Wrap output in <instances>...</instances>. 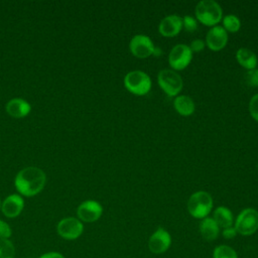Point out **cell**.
Wrapping results in <instances>:
<instances>
[{
    "label": "cell",
    "instance_id": "6da1fadb",
    "mask_svg": "<svg viewBox=\"0 0 258 258\" xmlns=\"http://www.w3.org/2000/svg\"><path fill=\"white\" fill-rule=\"evenodd\" d=\"M46 181L45 173L35 166L21 169L15 176L14 184L19 194L24 197H33L39 194Z\"/></svg>",
    "mask_w": 258,
    "mask_h": 258
},
{
    "label": "cell",
    "instance_id": "7a4b0ae2",
    "mask_svg": "<svg viewBox=\"0 0 258 258\" xmlns=\"http://www.w3.org/2000/svg\"><path fill=\"white\" fill-rule=\"evenodd\" d=\"M195 14L203 24L215 26L221 21L223 10L220 4L214 0H202L197 4Z\"/></svg>",
    "mask_w": 258,
    "mask_h": 258
},
{
    "label": "cell",
    "instance_id": "3957f363",
    "mask_svg": "<svg viewBox=\"0 0 258 258\" xmlns=\"http://www.w3.org/2000/svg\"><path fill=\"white\" fill-rule=\"evenodd\" d=\"M213 208V199L211 195L204 190L194 192L187 201L188 213L197 219L206 218Z\"/></svg>",
    "mask_w": 258,
    "mask_h": 258
},
{
    "label": "cell",
    "instance_id": "277c9868",
    "mask_svg": "<svg viewBox=\"0 0 258 258\" xmlns=\"http://www.w3.org/2000/svg\"><path fill=\"white\" fill-rule=\"evenodd\" d=\"M151 85L150 77L143 71H131L124 78L125 88L135 95L147 94L151 89Z\"/></svg>",
    "mask_w": 258,
    "mask_h": 258
},
{
    "label": "cell",
    "instance_id": "5b68a950",
    "mask_svg": "<svg viewBox=\"0 0 258 258\" xmlns=\"http://www.w3.org/2000/svg\"><path fill=\"white\" fill-rule=\"evenodd\" d=\"M157 81L162 91L168 96H177L183 86L181 77L170 69L161 70L158 73Z\"/></svg>",
    "mask_w": 258,
    "mask_h": 258
},
{
    "label": "cell",
    "instance_id": "8992f818",
    "mask_svg": "<svg viewBox=\"0 0 258 258\" xmlns=\"http://www.w3.org/2000/svg\"><path fill=\"white\" fill-rule=\"evenodd\" d=\"M234 228L241 235H252L258 229V212L253 208L244 209L238 215Z\"/></svg>",
    "mask_w": 258,
    "mask_h": 258
},
{
    "label": "cell",
    "instance_id": "52a82bcc",
    "mask_svg": "<svg viewBox=\"0 0 258 258\" xmlns=\"http://www.w3.org/2000/svg\"><path fill=\"white\" fill-rule=\"evenodd\" d=\"M84 231L83 223L74 217H67L61 219L56 226V232L59 237L64 240H76Z\"/></svg>",
    "mask_w": 258,
    "mask_h": 258
},
{
    "label": "cell",
    "instance_id": "ba28073f",
    "mask_svg": "<svg viewBox=\"0 0 258 258\" xmlns=\"http://www.w3.org/2000/svg\"><path fill=\"white\" fill-rule=\"evenodd\" d=\"M192 58V51L189 46L184 43L174 45L168 54V62L174 70H183L186 68Z\"/></svg>",
    "mask_w": 258,
    "mask_h": 258
},
{
    "label": "cell",
    "instance_id": "9c48e42d",
    "mask_svg": "<svg viewBox=\"0 0 258 258\" xmlns=\"http://www.w3.org/2000/svg\"><path fill=\"white\" fill-rule=\"evenodd\" d=\"M129 48L132 54L136 57L145 58L153 53L155 45L149 36L144 34H136L131 38Z\"/></svg>",
    "mask_w": 258,
    "mask_h": 258
},
{
    "label": "cell",
    "instance_id": "30bf717a",
    "mask_svg": "<svg viewBox=\"0 0 258 258\" xmlns=\"http://www.w3.org/2000/svg\"><path fill=\"white\" fill-rule=\"evenodd\" d=\"M103 213L102 206L94 200L83 202L77 209V216L81 222L93 223L100 219Z\"/></svg>",
    "mask_w": 258,
    "mask_h": 258
},
{
    "label": "cell",
    "instance_id": "8fae6325",
    "mask_svg": "<svg viewBox=\"0 0 258 258\" xmlns=\"http://www.w3.org/2000/svg\"><path fill=\"white\" fill-rule=\"evenodd\" d=\"M228 41V33L221 25L213 26L206 35V44L211 50L218 51L225 47Z\"/></svg>",
    "mask_w": 258,
    "mask_h": 258
},
{
    "label": "cell",
    "instance_id": "7c38bea8",
    "mask_svg": "<svg viewBox=\"0 0 258 258\" xmlns=\"http://www.w3.org/2000/svg\"><path fill=\"white\" fill-rule=\"evenodd\" d=\"M171 243L169 233L163 228H158L149 238L148 247L149 250L154 254H160L165 252Z\"/></svg>",
    "mask_w": 258,
    "mask_h": 258
},
{
    "label": "cell",
    "instance_id": "4fadbf2b",
    "mask_svg": "<svg viewBox=\"0 0 258 258\" xmlns=\"http://www.w3.org/2000/svg\"><path fill=\"white\" fill-rule=\"evenodd\" d=\"M24 208V201L21 196L13 194L8 196L1 204V211L7 218L18 217Z\"/></svg>",
    "mask_w": 258,
    "mask_h": 258
},
{
    "label": "cell",
    "instance_id": "5bb4252c",
    "mask_svg": "<svg viewBox=\"0 0 258 258\" xmlns=\"http://www.w3.org/2000/svg\"><path fill=\"white\" fill-rule=\"evenodd\" d=\"M182 27V18L177 14H170L161 19L158 29L163 36L171 37L180 31Z\"/></svg>",
    "mask_w": 258,
    "mask_h": 258
},
{
    "label": "cell",
    "instance_id": "9a60e30c",
    "mask_svg": "<svg viewBox=\"0 0 258 258\" xmlns=\"http://www.w3.org/2000/svg\"><path fill=\"white\" fill-rule=\"evenodd\" d=\"M5 109L10 116L14 118H22L29 114L31 110V106L24 99L14 98L6 104Z\"/></svg>",
    "mask_w": 258,
    "mask_h": 258
},
{
    "label": "cell",
    "instance_id": "2e32d148",
    "mask_svg": "<svg viewBox=\"0 0 258 258\" xmlns=\"http://www.w3.org/2000/svg\"><path fill=\"white\" fill-rule=\"evenodd\" d=\"M236 58L238 62L247 70H252L256 68L257 56L254 51L249 48L241 47L236 51Z\"/></svg>",
    "mask_w": 258,
    "mask_h": 258
},
{
    "label": "cell",
    "instance_id": "e0dca14e",
    "mask_svg": "<svg viewBox=\"0 0 258 258\" xmlns=\"http://www.w3.org/2000/svg\"><path fill=\"white\" fill-rule=\"evenodd\" d=\"M200 232L204 239L208 241L215 240L219 235V226L213 218H204L200 224Z\"/></svg>",
    "mask_w": 258,
    "mask_h": 258
},
{
    "label": "cell",
    "instance_id": "ac0fdd59",
    "mask_svg": "<svg viewBox=\"0 0 258 258\" xmlns=\"http://www.w3.org/2000/svg\"><path fill=\"white\" fill-rule=\"evenodd\" d=\"M173 105L178 114L182 116H189L195 111V103L192 99L186 95H178L173 101Z\"/></svg>",
    "mask_w": 258,
    "mask_h": 258
},
{
    "label": "cell",
    "instance_id": "d6986e66",
    "mask_svg": "<svg viewBox=\"0 0 258 258\" xmlns=\"http://www.w3.org/2000/svg\"><path fill=\"white\" fill-rule=\"evenodd\" d=\"M214 221L217 223L219 227L224 229L232 227L233 224V214L226 207H218L214 212Z\"/></svg>",
    "mask_w": 258,
    "mask_h": 258
},
{
    "label": "cell",
    "instance_id": "ffe728a7",
    "mask_svg": "<svg viewBox=\"0 0 258 258\" xmlns=\"http://www.w3.org/2000/svg\"><path fill=\"white\" fill-rule=\"evenodd\" d=\"M15 246L9 239L0 238V258H14Z\"/></svg>",
    "mask_w": 258,
    "mask_h": 258
},
{
    "label": "cell",
    "instance_id": "44dd1931",
    "mask_svg": "<svg viewBox=\"0 0 258 258\" xmlns=\"http://www.w3.org/2000/svg\"><path fill=\"white\" fill-rule=\"evenodd\" d=\"M241 22L240 19L234 14H228L223 18V27L226 31L236 32L240 29Z\"/></svg>",
    "mask_w": 258,
    "mask_h": 258
},
{
    "label": "cell",
    "instance_id": "7402d4cb",
    "mask_svg": "<svg viewBox=\"0 0 258 258\" xmlns=\"http://www.w3.org/2000/svg\"><path fill=\"white\" fill-rule=\"evenodd\" d=\"M214 258H238L236 251L227 245H220L215 248L213 253Z\"/></svg>",
    "mask_w": 258,
    "mask_h": 258
},
{
    "label": "cell",
    "instance_id": "603a6c76",
    "mask_svg": "<svg viewBox=\"0 0 258 258\" xmlns=\"http://www.w3.org/2000/svg\"><path fill=\"white\" fill-rule=\"evenodd\" d=\"M182 26L186 31L192 32L198 28V23L196 18L190 15H184L182 18Z\"/></svg>",
    "mask_w": 258,
    "mask_h": 258
},
{
    "label": "cell",
    "instance_id": "cb8c5ba5",
    "mask_svg": "<svg viewBox=\"0 0 258 258\" xmlns=\"http://www.w3.org/2000/svg\"><path fill=\"white\" fill-rule=\"evenodd\" d=\"M245 79L248 85L252 87L258 86V69H252L248 70V72L245 74Z\"/></svg>",
    "mask_w": 258,
    "mask_h": 258
},
{
    "label": "cell",
    "instance_id": "d4e9b609",
    "mask_svg": "<svg viewBox=\"0 0 258 258\" xmlns=\"http://www.w3.org/2000/svg\"><path fill=\"white\" fill-rule=\"evenodd\" d=\"M249 112L256 121H258V94H255L249 102Z\"/></svg>",
    "mask_w": 258,
    "mask_h": 258
},
{
    "label": "cell",
    "instance_id": "484cf974",
    "mask_svg": "<svg viewBox=\"0 0 258 258\" xmlns=\"http://www.w3.org/2000/svg\"><path fill=\"white\" fill-rule=\"evenodd\" d=\"M12 235V230L8 223L3 220H0V238L1 239H9Z\"/></svg>",
    "mask_w": 258,
    "mask_h": 258
},
{
    "label": "cell",
    "instance_id": "4316f807",
    "mask_svg": "<svg viewBox=\"0 0 258 258\" xmlns=\"http://www.w3.org/2000/svg\"><path fill=\"white\" fill-rule=\"evenodd\" d=\"M206 45V42L203 40V39H200V38H196L194 39L191 42H190V45H189V48L191 51H201L204 49Z\"/></svg>",
    "mask_w": 258,
    "mask_h": 258
},
{
    "label": "cell",
    "instance_id": "83f0119b",
    "mask_svg": "<svg viewBox=\"0 0 258 258\" xmlns=\"http://www.w3.org/2000/svg\"><path fill=\"white\" fill-rule=\"evenodd\" d=\"M38 258H66L60 252L57 251H49L41 254Z\"/></svg>",
    "mask_w": 258,
    "mask_h": 258
},
{
    "label": "cell",
    "instance_id": "f1b7e54d",
    "mask_svg": "<svg viewBox=\"0 0 258 258\" xmlns=\"http://www.w3.org/2000/svg\"><path fill=\"white\" fill-rule=\"evenodd\" d=\"M237 234V231L234 227H229V228H226L224 229L223 231V236L226 238V239H232L236 236Z\"/></svg>",
    "mask_w": 258,
    "mask_h": 258
},
{
    "label": "cell",
    "instance_id": "f546056e",
    "mask_svg": "<svg viewBox=\"0 0 258 258\" xmlns=\"http://www.w3.org/2000/svg\"><path fill=\"white\" fill-rule=\"evenodd\" d=\"M161 53H162L161 48H160V47H156V46H155V48H154V50H153V53H152V54H154L155 56H160V55H161Z\"/></svg>",
    "mask_w": 258,
    "mask_h": 258
},
{
    "label": "cell",
    "instance_id": "4dcf8cb0",
    "mask_svg": "<svg viewBox=\"0 0 258 258\" xmlns=\"http://www.w3.org/2000/svg\"><path fill=\"white\" fill-rule=\"evenodd\" d=\"M0 209H1V201H0Z\"/></svg>",
    "mask_w": 258,
    "mask_h": 258
}]
</instances>
